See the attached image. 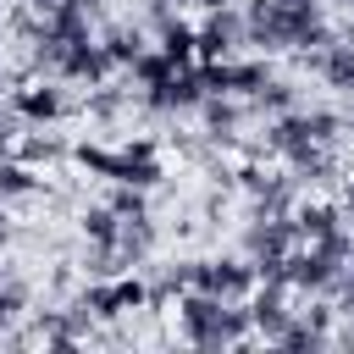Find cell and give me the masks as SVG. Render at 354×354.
Instances as JSON below:
<instances>
[{
	"mask_svg": "<svg viewBox=\"0 0 354 354\" xmlns=\"http://www.w3.org/2000/svg\"><path fill=\"white\" fill-rule=\"evenodd\" d=\"M343 266L348 260H337L332 249H321V243H299L288 260H282V271H288V288L293 293H337V282H343Z\"/></svg>",
	"mask_w": 354,
	"mask_h": 354,
	"instance_id": "obj_1",
	"label": "cell"
},
{
	"mask_svg": "<svg viewBox=\"0 0 354 354\" xmlns=\"http://www.w3.org/2000/svg\"><path fill=\"white\" fill-rule=\"evenodd\" d=\"M199 100H205V83H199V66H194V61L177 66L171 77L138 88V105H144L149 116H188V111H199Z\"/></svg>",
	"mask_w": 354,
	"mask_h": 354,
	"instance_id": "obj_2",
	"label": "cell"
},
{
	"mask_svg": "<svg viewBox=\"0 0 354 354\" xmlns=\"http://www.w3.org/2000/svg\"><path fill=\"white\" fill-rule=\"evenodd\" d=\"M11 111H17L28 127H50V122H61V116L72 111V100H66V88H61V77H28V83L11 88Z\"/></svg>",
	"mask_w": 354,
	"mask_h": 354,
	"instance_id": "obj_3",
	"label": "cell"
},
{
	"mask_svg": "<svg viewBox=\"0 0 354 354\" xmlns=\"http://www.w3.org/2000/svg\"><path fill=\"white\" fill-rule=\"evenodd\" d=\"M238 243H243V260H282L299 249V227L293 216H243Z\"/></svg>",
	"mask_w": 354,
	"mask_h": 354,
	"instance_id": "obj_4",
	"label": "cell"
},
{
	"mask_svg": "<svg viewBox=\"0 0 354 354\" xmlns=\"http://www.w3.org/2000/svg\"><path fill=\"white\" fill-rule=\"evenodd\" d=\"M238 44H243V11H238V0L205 11V22L194 28V61H227Z\"/></svg>",
	"mask_w": 354,
	"mask_h": 354,
	"instance_id": "obj_5",
	"label": "cell"
},
{
	"mask_svg": "<svg viewBox=\"0 0 354 354\" xmlns=\"http://www.w3.org/2000/svg\"><path fill=\"white\" fill-rule=\"evenodd\" d=\"M194 288H205L216 299H249L254 266L243 254H205V260H194Z\"/></svg>",
	"mask_w": 354,
	"mask_h": 354,
	"instance_id": "obj_6",
	"label": "cell"
},
{
	"mask_svg": "<svg viewBox=\"0 0 354 354\" xmlns=\"http://www.w3.org/2000/svg\"><path fill=\"white\" fill-rule=\"evenodd\" d=\"M199 122H205V138L216 149H232L243 138V122H249V100L238 94H205L199 100Z\"/></svg>",
	"mask_w": 354,
	"mask_h": 354,
	"instance_id": "obj_7",
	"label": "cell"
},
{
	"mask_svg": "<svg viewBox=\"0 0 354 354\" xmlns=\"http://www.w3.org/2000/svg\"><path fill=\"white\" fill-rule=\"evenodd\" d=\"M116 72V61H111V50L100 44V39H77V44H66L61 50V61H55V77L61 83H105Z\"/></svg>",
	"mask_w": 354,
	"mask_h": 354,
	"instance_id": "obj_8",
	"label": "cell"
},
{
	"mask_svg": "<svg viewBox=\"0 0 354 354\" xmlns=\"http://www.w3.org/2000/svg\"><path fill=\"white\" fill-rule=\"evenodd\" d=\"M288 282H254L249 288V326H254V337H266V343H277V332L293 321V310H288Z\"/></svg>",
	"mask_w": 354,
	"mask_h": 354,
	"instance_id": "obj_9",
	"label": "cell"
},
{
	"mask_svg": "<svg viewBox=\"0 0 354 354\" xmlns=\"http://www.w3.org/2000/svg\"><path fill=\"white\" fill-rule=\"evenodd\" d=\"M216 310H221V299L216 293H205V288H183L177 293V332H183V343H194V348H216Z\"/></svg>",
	"mask_w": 354,
	"mask_h": 354,
	"instance_id": "obj_10",
	"label": "cell"
},
{
	"mask_svg": "<svg viewBox=\"0 0 354 354\" xmlns=\"http://www.w3.org/2000/svg\"><path fill=\"white\" fill-rule=\"evenodd\" d=\"M282 160H288V177L304 183V188H332V183L343 177V160H337L332 144H299V149H288Z\"/></svg>",
	"mask_w": 354,
	"mask_h": 354,
	"instance_id": "obj_11",
	"label": "cell"
},
{
	"mask_svg": "<svg viewBox=\"0 0 354 354\" xmlns=\"http://www.w3.org/2000/svg\"><path fill=\"white\" fill-rule=\"evenodd\" d=\"M155 221L149 216H127L122 227H116V260H122V271H144L149 266V254H155Z\"/></svg>",
	"mask_w": 354,
	"mask_h": 354,
	"instance_id": "obj_12",
	"label": "cell"
},
{
	"mask_svg": "<svg viewBox=\"0 0 354 354\" xmlns=\"http://www.w3.org/2000/svg\"><path fill=\"white\" fill-rule=\"evenodd\" d=\"M293 227H299V243H321L343 227V205L332 199H299L293 205Z\"/></svg>",
	"mask_w": 354,
	"mask_h": 354,
	"instance_id": "obj_13",
	"label": "cell"
},
{
	"mask_svg": "<svg viewBox=\"0 0 354 354\" xmlns=\"http://www.w3.org/2000/svg\"><path fill=\"white\" fill-rule=\"evenodd\" d=\"M17 160H28V166H55V160H66L72 155V144L61 138V133H50V127H22V138H17V149H11Z\"/></svg>",
	"mask_w": 354,
	"mask_h": 354,
	"instance_id": "obj_14",
	"label": "cell"
},
{
	"mask_svg": "<svg viewBox=\"0 0 354 354\" xmlns=\"http://www.w3.org/2000/svg\"><path fill=\"white\" fill-rule=\"evenodd\" d=\"M44 33L66 50V44H77V39H94V17L77 6V0H66V6H55V11H44Z\"/></svg>",
	"mask_w": 354,
	"mask_h": 354,
	"instance_id": "obj_15",
	"label": "cell"
},
{
	"mask_svg": "<svg viewBox=\"0 0 354 354\" xmlns=\"http://www.w3.org/2000/svg\"><path fill=\"white\" fill-rule=\"evenodd\" d=\"M100 44L111 50V61H116V66H133V55L149 44V33H144V22H105Z\"/></svg>",
	"mask_w": 354,
	"mask_h": 354,
	"instance_id": "obj_16",
	"label": "cell"
},
{
	"mask_svg": "<svg viewBox=\"0 0 354 354\" xmlns=\"http://www.w3.org/2000/svg\"><path fill=\"white\" fill-rule=\"evenodd\" d=\"M72 166H83L88 177H105V183H116V171H122V149H111V144H94V138H83V144H72V155H66Z\"/></svg>",
	"mask_w": 354,
	"mask_h": 354,
	"instance_id": "obj_17",
	"label": "cell"
},
{
	"mask_svg": "<svg viewBox=\"0 0 354 354\" xmlns=\"http://www.w3.org/2000/svg\"><path fill=\"white\" fill-rule=\"evenodd\" d=\"M299 105V88L288 83V77H266L254 94H249V116H282V111H293Z\"/></svg>",
	"mask_w": 354,
	"mask_h": 354,
	"instance_id": "obj_18",
	"label": "cell"
},
{
	"mask_svg": "<svg viewBox=\"0 0 354 354\" xmlns=\"http://www.w3.org/2000/svg\"><path fill=\"white\" fill-rule=\"evenodd\" d=\"M177 66H171V55L160 50V44H144L138 55H133V66H127V88H149V83H160V77H171Z\"/></svg>",
	"mask_w": 354,
	"mask_h": 354,
	"instance_id": "obj_19",
	"label": "cell"
},
{
	"mask_svg": "<svg viewBox=\"0 0 354 354\" xmlns=\"http://www.w3.org/2000/svg\"><path fill=\"white\" fill-rule=\"evenodd\" d=\"M266 77H277V72H271V55H254V61H232V55H227V94L249 100Z\"/></svg>",
	"mask_w": 354,
	"mask_h": 354,
	"instance_id": "obj_20",
	"label": "cell"
},
{
	"mask_svg": "<svg viewBox=\"0 0 354 354\" xmlns=\"http://www.w3.org/2000/svg\"><path fill=\"white\" fill-rule=\"evenodd\" d=\"M33 194H39V171H33L28 160L6 155V160H0V205H11V199H33Z\"/></svg>",
	"mask_w": 354,
	"mask_h": 354,
	"instance_id": "obj_21",
	"label": "cell"
},
{
	"mask_svg": "<svg viewBox=\"0 0 354 354\" xmlns=\"http://www.w3.org/2000/svg\"><path fill=\"white\" fill-rule=\"evenodd\" d=\"M332 343V332H321V326H310L299 310H293V321L277 332V348H293V354H315V348H326Z\"/></svg>",
	"mask_w": 354,
	"mask_h": 354,
	"instance_id": "obj_22",
	"label": "cell"
},
{
	"mask_svg": "<svg viewBox=\"0 0 354 354\" xmlns=\"http://www.w3.org/2000/svg\"><path fill=\"white\" fill-rule=\"evenodd\" d=\"M127 100H133V88H111V83H94V88L83 94V111H88L94 122H116V116L127 111Z\"/></svg>",
	"mask_w": 354,
	"mask_h": 354,
	"instance_id": "obj_23",
	"label": "cell"
},
{
	"mask_svg": "<svg viewBox=\"0 0 354 354\" xmlns=\"http://www.w3.org/2000/svg\"><path fill=\"white\" fill-rule=\"evenodd\" d=\"M116 227H122V216H116L111 205H83V210H77V232H83L88 243H116Z\"/></svg>",
	"mask_w": 354,
	"mask_h": 354,
	"instance_id": "obj_24",
	"label": "cell"
},
{
	"mask_svg": "<svg viewBox=\"0 0 354 354\" xmlns=\"http://www.w3.org/2000/svg\"><path fill=\"white\" fill-rule=\"evenodd\" d=\"M155 44L171 55V66H188V61H194V28H188L183 17H171V22L155 33Z\"/></svg>",
	"mask_w": 354,
	"mask_h": 354,
	"instance_id": "obj_25",
	"label": "cell"
},
{
	"mask_svg": "<svg viewBox=\"0 0 354 354\" xmlns=\"http://www.w3.org/2000/svg\"><path fill=\"white\" fill-rule=\"evenodd\" d=\"M77 277H122L116 243H88V238H83V254H77Z\"/></svg>",
	"mask_w": 354,
	"mask_h": 354,
	"instance_id": "obj_26",
	"label": "cell"
},
{
	"mask_svg": "<svg viewBox=\"0 0 354 354\" xmlns=\"http://www.w3.org/2000/svg\"><path fill=\"white\" fill-rule=\"evenodd\" d=\"M22 310H28V282L0 266V332H6L11 321H22Z\"/></svg>",
	"mask_w": 354,
	"mask_h": 354,
	"instance_id": "obj_27",
	"label": "cell"
},
{
	"mask_svg": "<svg viewBox=\"0 0 354 354\" xmlns=\"http://www.w3.org/2000/svg\"><path fill=\"white\" fill-rule=\"evenodd\" d=\"M343 111H326V105H315V111H304V133L315 138V144H332L337 149V138H343Z\"/></svg>",
	"mask_w": 354,
	"mask_h": 354,
	"instance_id": "obj_28",
	"label": "cell"
},
{
	"mask_svg": "<svg viewBox=\"0 0 354 354\" xmlns=\"http://www.w3.org/2000/svg\"><path fill=\"white\" fill-rule=\"evenodd\" d=\"M122 221L127 216H149V188H133V183H111V199H105Z\"/></svg>",
	"mask_w": 354,
	"mask_h": 354,
	"instance_id": "obj_29",
	"label": "cell"
},
{
	"mask_svg": "<svg viewBox=\"0 0 354 354\" xmlns=\"http://www.w3.org/2000/svg\"><path fill=\"white\" fill-rule=\"evenodd\" d=\"M22 127H28V122H22V116L11 111V100H6V105H0V160H6L11 149H17V138H22Z\"/></svg>",
	"mask_w": 354,
	"mask_h": 354,
	"instance_id": "obj_30",
	"label": "cell"
},
{
	"mask_svg": "<svg viewBox=\"0 0 354 354\" xmlns=\"http://www.w3.org/2000/svg\"><path fill=\"white\" fill-rule=\"evenodd\" d=\"M337 205H343V221H348V227H354V171H348V177H343V199H337Z\"/></svg>",
	"mask_w": 354,
	"mask_h": 354,
	"instance_id": "obj_31",
	"label": "cell"
},
{
	"mask_svg": "<svg viewBox=\"0 0 354 354\" xmlns=\"http://www.w3.org/2000/svg\"><path fill=\"white\" fill-rule=\"evenodd\" d=\"M11 243V216H6V205H0V249Z\"/></svg>",
	"mask_w": 354,
	"mask_h": 354,
	"instance_id": "obj_32",
	"label": "cell"
},
{
	"mask_svg": "<svg viewBox=\"0 0 354 354\" xmlns=\"http://www.w3.org/2000/svg\"><path fill=\"white\" fill-rule=\"evenodd\" d=\"M22 6H33V11L44 17V11H55V6H66V0H22Z\"/></svg>",
	"mask_w": 354,
	"mask_h": 354,
	"instance_id": "obj_33",
	"label": "cell"
},
{
	"mask_svg": "<svg viewBox=\"0 0 354 354\" xmlns=\"http://www.w3.org/2000/svg\"><path fill=\"white\" fill-rule=\"evenodd\" d=\"M199 11H216V6H232V0H194Z\"/></svg>",
	"mask_w": 354,
	"mask_h": 354,
	"instance_id": "obj_34",
	"label": "cell"
},
{
	"mask_svg": "<svg viewBox=\"0 0 354 354\" xmlns=\"http://www.w3.org/2000/svg\"><path fill=\"white\" fill-rule=\"evenodd\" d=\"M0 88H6V61H0Z\"/></svg>",
	"mask_w": 354,
	"mask_h": 354,
	"instance_id": "obj_35",
	"label": "cell"
},
{
	"mask_svg": "<svg viewBox=\"0 0 354 354\" xmlns=\"http://www.w3.org/2000/svg\"><path fill=\"white\" fill-rule=\"evenodd\" d=\"M171 6H194V0H171Z\"/></svg>",
	"mask_w": 354,
	"mask_h": 354,
	"instance_id": "obj_36",
	"label": "cell"
}]
</instances>
